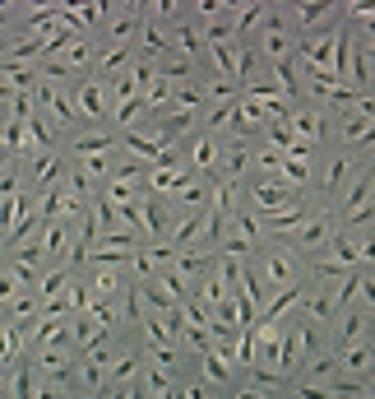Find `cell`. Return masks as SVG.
<instances>
[{
    "label": "cell",
    "instance_id": "cell-1",
    "mask_svg": "<svg viewBox=\"0 0 375 399\" xmlns=\"http://www.w3.org/2000/svg\"><path fill=\"white\" fill-rule=\"evenodd\" d=\"M75 102H79L84 116H102V89H98V84H84V89L75 93Z\"/></svg>",
    "mask_w": 375,
    "mask_h": 399
}]
</instances>
